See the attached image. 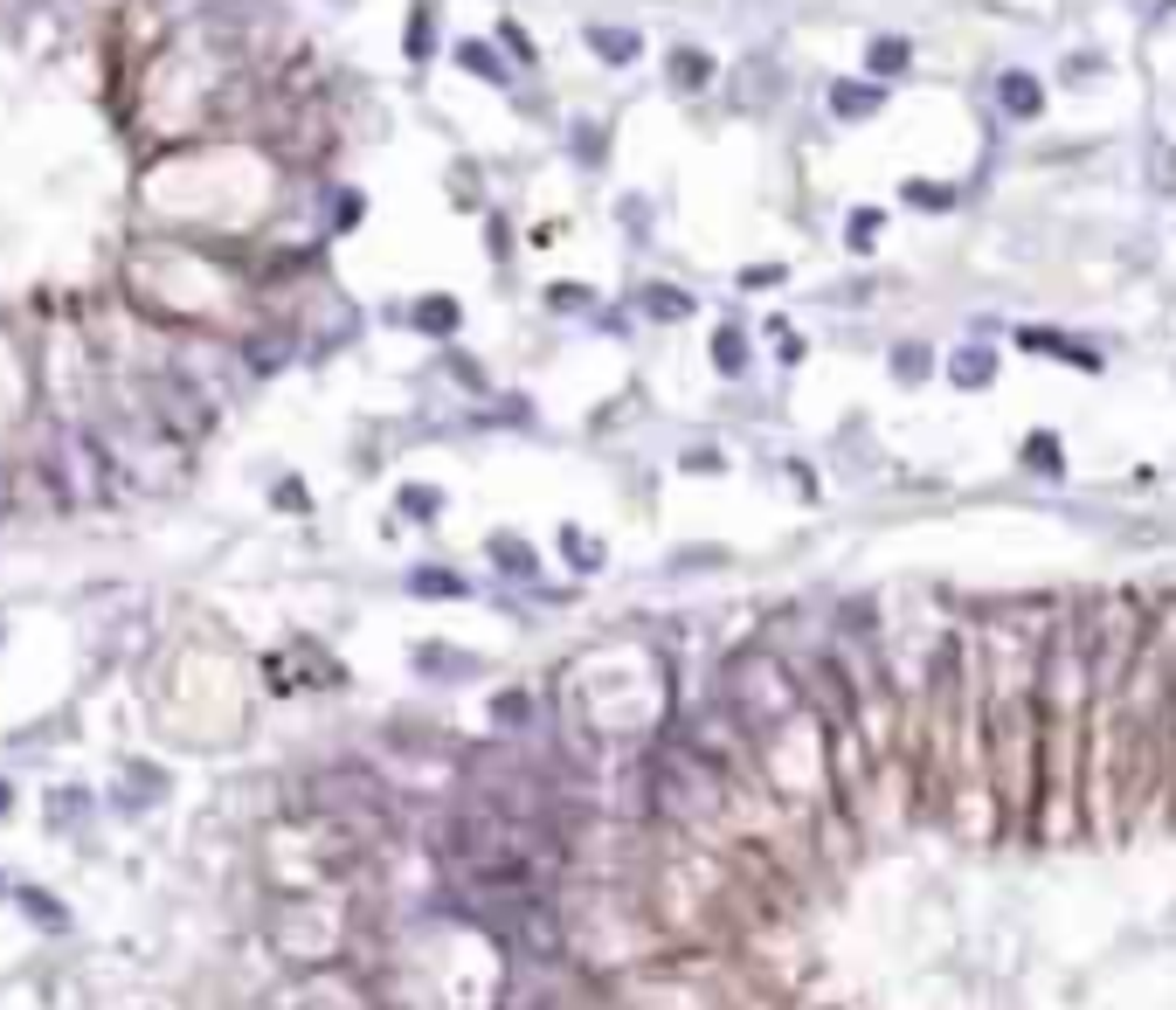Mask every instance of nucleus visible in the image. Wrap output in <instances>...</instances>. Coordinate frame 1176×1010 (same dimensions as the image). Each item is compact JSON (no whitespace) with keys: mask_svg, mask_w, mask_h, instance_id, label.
<instances>
[{"mask_svg":"<svg viewBox=\"0 0 1176 1010\" xmlns=\"http://www.w3.org/2000/svg\"><path fill=\"white\" fill-rule=\"evenodd\" d=\"M713 706L748 734V747L762 755L782 734H796L803 720H817L809 706V685H803V665L769 651V644H741L734 658H720V685H713Z\"/></svg>","mask_w":1176,"mask_h":1010,"instance_id":"1","label":"nucleus"},{"mask_svg":"<svg viewBox=\"0 0 1176 1010\" xmlns=\"http://www.w3.org/2000/svg\"><path fill=\"white\" fill-rule=\"evenodd\" d=\"M271 942L298 969H332L347 955V914L326 893H271Z\"/></svg>","mask_w":1176,"mask_h":1010,"instance_id":"2","label":"nucleus"},{"mask_svg":"<svg viewBox=\"0 0 1176 1010\" xmlns=\"http://www.w3.org/2000/svg\"><path fill=\"white\" fill-rule=\"evenodd\" d=\"M264 1010H374V997L339 969H305L292 982H277Z\"/></svg>","mask_w":1176,"mask_h":1010,"instance_id":"3","label":"nucleus"},{"mask_svg":"<svg viewBox=\"0 0 1176 1010\" xmlns=\"http://www.w3.org/2000/svg\"><path fill=\"white\" fill-rule=\"evenodd\" d=\"M415 671L436 685H464V679H478L485 658L478 651H464V644H415Z\"/></svg>","mask_w":1176,"mask_h":1010,"instance_id":"4","label":"nucleus"},{"mask_svg":"<svg viewBox=\"0 0 1176 1010\" xmlns=\"http://www.w3.org/2000/svg\"><path fill=\"white\" fill-rule=\"evenodd\" d=\"M1017 347H1025V353H1045V360H1073V368H1087V374L1101 368V353L1080 347V340H1066V332H1052V326H1025V332H1017Z\"/></svg>","mask_w":1176,"mask_h":1010,"instance_id":"5","label":"nucleus"},{"mask_svg":"<svg viewBox=\"0 0 1176 1010\" xmlns=\"http://www.w3.org/2000/svg\"><path fill=\"white\" fill-rule=\"evenodd\" d=\"M997 105H1004L1010 118H1038V111H1045V84H1038L1031 70H1004V76H997Z\"/></svg>","mask_w":1176,"mask_h":1010,"instance_id":"6","label":"nucleus"},{"mask_svg":"<svg viewBox=\"0 0 1176 1010\" xmlns=\"http://www.w3.org/2000/svg\"><path fill=\"white\" fill-rule=\"evenodd\" d=\"M485 554H491V567H499V575H512V582H533V575H540V554H533L519 533H491V540H485Z\"/></svg>","mask_w":1176,"mask_h":1010,"instance_id":"7","label":"nucleus"},{"mask_svg":"<svg viewBox=\"0 0 1176 1010\" xmlns=\"http://www.w3.org/2000/svg\"><path fill=\"white\" fill-rule=\"evenodd\" d=\"M491 727H499V734H533V727H540V706H533V692H527V685L499 692V699H491Z\"/></svg>","mask_w":1176,"mask_h":1010,"instance_id":"8","label":"nucleus"},{"mask_svg":"<svg viewBox=\"0 0 1176 1010\" xmlns=\"http://www.w3.org/2000/svg\"><path fill=\"white\" fill-rule=\"evenodd\" d=\"M949 381L955 387H989V381H997V353H989V347H955L949 353Z\"/></svg>","mask_w":1176,"mask_h":1010,"instance_id":"9","label":"nucleus"},{"mask_svg":"<svg viewBox=\"0 0 1176 1010\" xmlns=\"http://www.w3.org/2000/svg\"><path fill=\"white\" fill-rule=\"evenodd\" d=\"M665 76H671V91H706L713 84V56H706V49H671V63H665Z\"/></svg>","mask_w":1176,"mask_h":1010,"instance_id":"10","label":"nucleus"},{"mask_svg":"<svg viewBox=\"0 0 1176 1010\" xmlns=\"http://www.w3.org/2000/svg\"><path fill=\"white\" fill-rule=\"evenodd\" d=\"M1025 471H1038V478H1066V444L1052 429H1031L1025 436Z\"/></svg>","mask_w":1176,"mask_h":1010,"instance_id":"11","label":"nucleus"},{"mask_svg":"<svg viewBox=\"0 0 1176 1010\" xmlns=\"http://www.w3.org/2000/svg\"><path fill=\"white\" fill-rule=\"evenodd\" d=\"M886 368H893V381H907V387H921V381L934 374V353H928L921 340H900L893 353H886Z\"/></svg>","mask_w":1176,"mask_h":1010,"instance_id":"12","label":"nucleus"},{"mask_svg":"<svg viewBox=\"0 0 1176 1010\" xmlns=\"http://www.w3.org/2000/svg\"><path fill=\"white\" fill-rule=\"evenodd\" d=\"M589 49L603 63H631L637 56V29H610V21H589Z\"/></svg>","mask_w":1176,"mask_h":1010,"instance_id":"13","label":"nucleus"},{"mask_svg":"<svg viewBox=\"0 0 1176 1010\" xmlns=\"http://www.w3.org/2000/svg\"><path fill=\"white\" fill-rule=\"evenodd\" d=\"M713 368H720L727 381L748 374V332H741V326H720V332H713Z\"/></svg>","mask_w":1176,"mask_h":1010,"instance_id":"14","label":"nucleus"},{"mask_svg":"<svg viewBox=\"0 0 1176 1010\" xmlns=\"http://www.w3.org/2000/svg\"><path fill=\"white\" fill-rule=\"evenodd\" d=\"M830 111L838 118H872L879 111V84H830Z\"/></svg>","mask_w":1176,"mask_h":1010,"instance_id":"15","label":"nucleus"},{"mask_svg":"<svg viewBox=\"0 0 1176 1010\" xmlns=\"http://www.w3.org/2000/svg\"><path fill=\"white\" fill-rule=\"evenodd\" d=\"M644 312L650 319H692V291H678V284H644Z\"/></svg>","mask_w":1176,"mask_h":1010,"instance_id":"16","label":"nucleus"},{"mask_svg":"<svg viewBox=\"0 0 1176 1010\" xmlns=\"http://www.w3.org/2000/svg\"><path fill=\"white\" fill-rule=\"evenodd\" d=\"M409 588H415V595H436V603H443V595H470V582L457 575V567H415Z\"/></svg>","mask_w":1176,"mask_h":1010,"instance_id":"17","label":"nucleus"},{"mask_svg":"<svg viewBox=\"0 0 1176 1010\" xmlns=\"http://www.w3.org/2000/svg\"><path fill=\"white\" fill-rule=\"evenodd\" d=\"M561 554H568L574 575H595V567H603V547H595L582 527H561Z\"/></svg>","mask_w":1176,"mask_h":1010,"instance_id":"18","label":"nucleus"},{"mask_svg":"<svg viewBox=\"0 0 1176 1010\" xmlns=\"http://www.w3.org/2000/svg\"><path fill=\"white\" fill-rule=\"evenodd\" d=\"M866 70L879 76V84H886V76H900V70H907V42H900V35H879V42L866 49Z\"/></svg>","mask_w":1176,"mask_h":1010,"instance_id":"19","label":"nucleus"},{"mask_svg":"<svg viewBox=\"0 0 1176 1010\" xmlns=\"http://www.w3.org/2000/svg\"><path fill=\"white\" fill-rule=\"evenodd\" d=\"M457 319H464L457 298H423V305H415V326L436 332V340H443V332H457Z\"/></svg>","mask_w":1176,"mask_h":1010,"instance_id":"20","label":"nucleus"},{"mask_svg":"<svg viewBox=\"0 0 1176 1010\" xmlns=\"http://www.w3.org/2000/svg\"><path fill=\"white\" fill-rule=\"evenodd\" d=\"M457 63H464L470 76H485V84H506V63H499V56H491V49H485V42H464V49H457Z\"/></svg>","mask_w":1176,"mask_h":1010,"instance_id":"21","label":"nucleus"},{"mask_svg":"<svg viewBox=\"0 0 1176 1010\" xmlns=\"http://www.w3.org/2000/svg\"><path fill=\"white\" fill-rule=\"evenodd\" d=\"M402 512H409V520H436V512H443V491H436V485H402Z\"/></svg>","mask_w":1176,"mask_h":1010,"instance_id":"22","label":"nucleus"},{"mask_svg":"<svg viewBox=\"0 0 1176 1010\" xmlns=\"http://www.w3.org/2000/svg\"><path fill=\"white\" fill-rule=\"evenodd\" d=\"M1148 188L1156 194L1176 188V146H1148Z\"/></svg>","mask_w":1176,"mask_h":1010,"instance_id":"23","label":"nucleus"},{"mask_svg":"<svg viewBox=\"0 0 1176 1010\" xmlns=\"http://www.w3.org/2000/svg\"><path fill=\"white\" fill-rule=\"evenodd\" d=\"M907 201L913 209H955V188H941V180H907Z\"/></svg>","mask_w":1176,"mask_h":1010,"instance_id":"24","label":"nucleus"},{"mask_svg":"<svg viewBox=\"0 0 1176 1010\" xmlns=\"http://www.w3.org/2000/svg\"><path fill=\"white\" fill-rule=\"evenodd\" d=\"M782 84V76L769 70V63H748V84H741V105H762V97Z\"/></svg>","mask_w":1176,"mask_h":1010,"instance_id":"25","label":"nucleus"},{"mask_svg":"<svg viewBox=\"0 0 1176 1010\" xmlns=\"http://www.w3.org/2000/svg\"><path fill=\"white\" fill-rule=\"evenodd\" d=\"M547 305L554 312H589V284H547Z\"/></svg>","mask_w":1176,"mask_h":1010,"instance_id":"26","label":"nucleus"},{"mask_svg":"<svg viewBox=\"0 0 1176 1010\" xmlns=\"http://www.w3.org/2000/svg\"><path fill=\"white\" fill-rule=\"evenodd\" d=\"M692 567H727L720 547H686V554H671V575H692Z\"/></svg>","mask_w":1176,"mask_h":1010,"instance_id":"27","label":"nucleus"},{"mask_svg":"<svg viewBox=\"0 0 1176 1010\" xmlns=\"http://www.w3.org/2000/svg\"><path fill=\"white\" fill-rule=\"evenodd\" d=\"M769 340H775V360H782V368H796V360H803V340H796V332L782 326V319L769 326Z\"/></svg>","mask_w":1176,"mask_h":1010,"instance_id":"28","label":"nucleus"},{"mask_svg":"<svg viewBox=\"0 0 1176 1010\" xmlns=\"http://www.w3.org/2000/svg\"><path fill=\"white\" fill-rule=\"evenodd\" d=\"M574 152H582V160H589V167H595V160H603V125H589V118H582V125H574Z\"/></svg>","mask_w":1176,"mask_h":1010,"instance_id":"29","label":"nucleus"},{"mask_svg":"<svg viewBox=\"0 0 1176 1010\" xmlns=\"http://www.w3.org/2000/svg\"><path fill=\"white\" fill-rule=\"evenodd\" d=\"M872 236H879V209H858L851 215V249H872Z\"/></svg>","mask_w":1176,"mask_h":1010,"instance_id":"30","label":"nucleus"},{"mask_svg":"<svg viewBox=\"0 0 1176 1010\" xmlns=\"http://www.w3.org/2000/svg\"><path fill=\"white\" fill-rule=\"evenodd\" d=\"M21 906H29L35 921H49V927H63V906L56 900H42V893H21Z\"/></svg>","mask_w":1176,"mask_h":1010,"instance_id":"31","label":"nucleus"},{"mask_svg":"<svg viewBox=\"0 0 1176 1010\" xmlns=\"http://www.w3.org/2000/svg\"><path fill=\"white\" fill-rule=\"evenodd\" d=\"M741 284L748 291H769V284H782V264H754V270H741Z\"/></svg>","mask_w":1176,"mask_h":1010,"instance_id":"32","label":"nucleus"},{"mask_svg":"<svg viewBox=\"0 0 1176 1010\" xmlns=\"http://www.w3.org/2000/svg\"><path fill=\"white\" fill-rule=\"evenodd\" d=\"M409 56H430V14H415V29H409Z\"/></svg>","mask_w":1176,"mask_h":1010,"instance_id":"33","label":"nucleus"},{"mask_svg":"<svg viewBox=\"0 0 1176 1010\" xmlns=\"http://www.w3.org/2000/svg\"><path fill=\"white\" fill-rule=\"evenodd\" d=\"M499 35H506V49H512V56H527V63H533V42H527V35H519V29H512V21H506V29H499Z\"/></svg>","mask_w":1176,"mask_h":1010,"instance_id":"34","label":"nucleus"}]
</instances>
